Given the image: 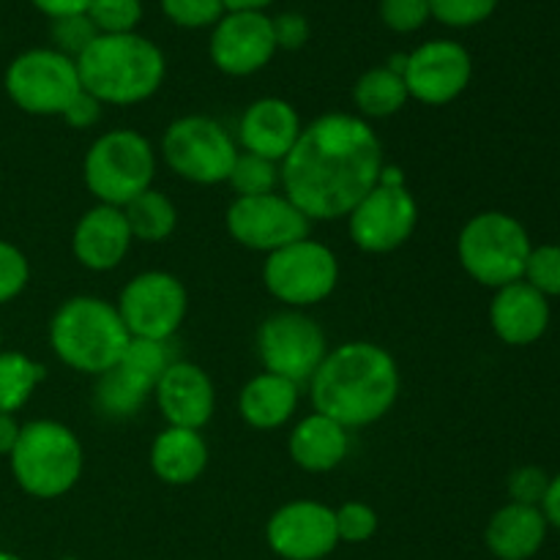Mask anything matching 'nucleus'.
Returning <instances> with one entry per match:
<instances>
[{"label":"nucleus","mask_w":560,"mask_h":560,"mask_svg":"<svg viewBox=\"0 0 560 560\" xmlns=\"http://www.w3.org/2000/svg\"><path fill=\"white\" fill-rule=\"evenodd\" d=\"M288 454L306 474H331L348 459L350 430L328 416L310 413L290 432Z\"/></svg>","instance_id":"5701e85b"},{"label":"nucleus","mask_w":560,"mask_h":560,"mask_svg":"<svg viewBox=\"0 0 560 560\" xmlns=\"http://www.w3.org/2000/svg\"><path fill=\"white\" fill-rule=\"evenodd\" d=\"M115 306L131 337L170 342L189 315V293L175 273L142 271L124 284Z\"/></svg>","instance_id":"ddd939ff"},{"label":"nucleus","mask_w":560,"mask_h":560,"mask_svg":"<svg viewBox=\"0 0 560 560\" xmlns=\"http://www.w3.org/2000/svg\"><path fill=\"white\" fill-rule=\"evenodd\" d=\"M82 91L104 107H135L159 93L167 77L162 47L142 33L98 36L77 58Z\"/></svg>","instance_id":"7ed1b4c3"},{"label":"nucleus","mask_w":560,"mask_h":560,"mask_svg":"<svg viewBox=\"0 0 560 560\" xmlns=\"http://www.w3.org/2000/svg\"><path fill=\"white\" fill-rule=\"evenodd\" d=\"M273 22V38H277V47L284 52H295V49L306 47L312 36L310 20L299 11H282V14L271 16Z\"/></svg>","instance_id":"a19ab883"},{"label":"nucleus","mask_w":560,"mask_h":560,"mask_svg":"<svg viewBox=\"0 0 560 560\" xmlns=\"http://www.w3.org/2000/svg\"><path fill=\"white\" fill-rule=\"evenodd\" d=\"M266 541L282 560H323L339 545L334 509L312 498L279 506L268 517Z\"/></svg>","instance_id":"dca6fc26"},{"label":"nucleus","mask_w":560,"mask_h":560,"mask_svg":"<svg viewBox=\"0 0 560 560\" xmlns=\"http://www.w3.org/2000/svg\"><path fill=\"white\" fill-rule=\"evenodd\" d=\"M9 468L16 487L38 501L63 498L80 485L85 470V448L71 427L55 419L22 424Z\"/></svg>","instance_id":"39448f33"},{"label":"nucleus","mask_w":560,"mask_h":560,"mask_svg":"<svg viewBox=\"0 0 560 560\" xmlns=\"http://www.w3.org/2000/svg\"><path fill=\"white\" fill-rule=\"evenodd\" d=\"M301 386L273 372H257L238 394V413L246 427L257 432H273L299 413Z\"/></svg>","instance_id":"393cba45"},{"label":"nucleus","mask_w":560,"mask_h":560,"mask_svg":"<svg viewBox=\"0 0 560 560\" xmlns=\"http://www.w3.org/2000/svg\"><path fill=\"white\" fill-rule=\"evenodd\" d=\"M301 115L288 98L262 96L255 98L238 118V151L255 153V156L271 159L282 164L284 156L299 142Z\"/></svg>","instance_id":"aec40b11"},{"label":"nucleus","mask_w":560,"mask_h":560,"mask_svg":"<svg viewBox=\"0 0 560 560\" xmlns=\"http://www.w3.org/2000/svg\"><path fill=\"white\" fill-rule=\"evenodd\" d=\"M0 560H22L20 556H14V552H5V550H0Z\"/></svg>","instance_id":"de8ad7c7"},{"label":"nucleus","mask_w":560,"mask_h":560,"mask_svg":"<svg viewBox=\"0 0 560 560\" xmlns=\"http://www.w3.org/2000/svg\"><path fill=\"white\" fill-rule=\"evenodd\" d=\"M31 282V260L25 252L11 241L0 238V306L11 304L25 293Z\"/></svg>","instance_id":"e433bc0d"},{"label":"nucleus","mask_w":560,"mask_h":560,"mask_svg":"<svg viewBox=\"0 0 560 560\" xmlns=\"http://www.w3.org/2000/svg\"><path fill=\"white\" fill-rule=\"evenodd\" d=\"M410 102L405 77L383 66H372L355 80L353 85V104L359 109V118L381 120L397 115L405 104Z\"/></svg>","instance_id":"a878e982"},{"label":"nucleus","mask_w":560,"mask_h":560,"mask_svg":"<svg viewBox=\"0 0 560 560\" xmlns=\"http://www.w3.org/2000/svg\"><path fill=\"white\" fill-rule=\"evenodd\" d=\"M88 20L93 22L98 36L135 33L142 22V0H91Z\"/></svg>","instance_id":"2f4dec72"},{"label":"nucleus","mask_w":560,"mask_h":560,"mask_svg":"<svg viewBox=\"0 0 560 560\" xmlns=\"http://www.w3.org/2000/svg\"><path fill=\"white\" fill-rule=\"evenodd\" d=\"M224 228L238 246L249 252H271L310 238L312 222L282 189L271 195L233 197L224 211Z\"/></svg>","instance_id":"4468645a"},{"label":"nucleus","mask_w":560,"mask_h":560,"mask_svg":"<svg viewBox=\"0 0 560 560\" xmlns=\"http://www.w3.org/2000/svg\"><path fill=\"white\" fill-rule=\"evenodd\" d=\"M334 517H337V534L339 545H364L372 536L377 534V512L370 506V503L361 501H348L339 509H334Z\"/></svg>","instance_id":"c9c22d12"},{"label":"nucleus","mask_w":560,"mask_h":560,"mask_svg":"<svg viewBox=\"0 0 560 560\" xmlns=\"http://www.w3.org/2000/svg\"><path fill=\"white\" fill-rule=\"evenodd\" d=\"M208 441L200 430H184V427H164L151 443L148 463H151L153 476L162 485L170 487H189L206 474Z\"/></svg>","instance_id":"4be33fe9"},{"label":"nucleus","mask_w":560,"mask_h":560,"mask_svg":"<svg viewBox=\"0 0 560 560\" xmlns=\"http://www.w3.org/2000/svg\"><path fill=\"white\" fill-rule=\"evenodd\" d=\"M279 52L273 22L266 11H228L211 27L208 55L228 77H252L266 69Z\"/></svg>","instance_id":"f3484780"},{"label":"nucleus","mask_w":560,"mask_h":560,"mask_svg":"<svg viewBox=\"0 0 560 560\" xmlns=\"http://www.w3.org/2000/svg\"><path fill=\"white\" fill-rule=\"evenodd\" d=\"M402 377L394 355L366 339L331 348L310 381L315 413L339 421L345 430L372 427L392 413Z\"/></svg>","instance_id":"f03ea898"},{"label":"nucleus","mask_w":560,"mask_h":560,"mask_svg":"<svg viewBox=\"0 0 560 560\" xmlns=\"http://www.w3.org/2000/svg\"><path fill=\"white\" fill-rule=\"evenodd\" d=\"M47 337L60 364L98 377L118 364L131 334L115 304L98 295H71L55 310Z\"/></svg>","instance_id":"20e7f679"},{"label":"nucleus","mask_w":560,"mask_h":560,"mask_svg":"<svg viewBox=\"0 0 560 560\" xmlns=\"http://www.w3.org/2000/svg\"><path fill=\"white\" fill-rule=\"evenodd\" d=\"M44 381V366L20 350H0V413H16Z\"/></svg>","instance_id":"cd10ccee"},{"label":"nucleus","mask_w":560,"mask_h":560,"mask_svg":"<svg viewBox=\"0 0 560 560\" xmlns=\"http://www.w3.org/2000/svg\"><path fill=\"white\" fill-rule=\"evenodd\" d=\"M159 9L173 25L186 27V31L213 27L228 14L224 0H159Z\"/></svg>","instance_id":"473e14b6"},{"label":"nucleus","mask_w":560,"mask_h":560,"mask_svg":"<svg viewBox=\"0 0 560 560\" xmlns=\"http://www.w3.org/2000/svg\"><path fill=\"white\" fill-rule=\"evenodd\" d=\"M490 326L503 345L528 348L550 328V299L523 279L503 284L490 301Z\"/></svg>","instance_id":"412c9836"},{"label":"nucleus","mask_w":560,"mask_h":560,"mask_svg":"<svg viewBox=\"0 0 560 560\" xmlns=\"http://www.w3.org/2000/svg\"><path fill=\"white\" fill-rule=\"evenodd\" d=\"M348 235L366 255H388L413 238L419 228V202L397 164L383 167L381 180L348 213Z\"/></svg>","instance_id":"6e6552de"},{"label":"nucleus","mask_w":560,"mask_h":560,"mask_svg":"<svg viewBox=\"0 0 560 560\" xmlns=\"http://www.w3.org/2000/svg\"><path fill=\"white\" fill-rule=\"evenodd\" d=\"M386 164L370 120L353 113H326L304 124L299 142L279 164V189L312 224L339 222L370 195Z\"/></svg>","instance_id":"f257e3e1"},{"label":"nucleus","mask_w":560,"mask_h":560,"mask_svg":"<svg viewBox=\"0 0 560 560\" xmlns=\"http://www.w3.org/2000/svg\"><path fill=\"white\" fill-rule=\"evenodd\" d=\"M131 230L120 208L96 202L71 230V255L93 273L115 271L131 252Z\"/></svg>","instance_id":"6ab92c4d"},{"label":"nucleus","mask_w":560,"mask_h":560,"mask_svg":"<svg viewBox=\"0 0 560 560\" xmlns=\"http://www.w3.org/2000/svg\"><path fill=\"white\" fill-rule=\"evenodd\" d=\"M402 77L413 102L446 107L468 91L474 80V58L454 38H432L408 52Z\"/></svg>","instance_id":"2eb2a0df"},{"label":"nucleus","mask_w":560,"mask_h":560,"mask_svg":"<svg viewBox=\"0 0 560 560\" xmlns=\"http://www.w3.org/2000/svg\"><path fill=\"white\" fill-rule=\"evenodd\" d=\"M328 350L326 331L304 310H279L257 328V355L262 370L299 386L312 381Z\"/></svg>","instance_id":"f8f14e48"},{"label":"nucleus","mask_w":560,"mask_h":560,"mask_svg":"<svg viewBox=\"0 0 560 560\" xmlns=\"http://www.w3.org/2000/svg\"><path fill=\"white\" fill-rule=\"evenodd\" d=\"M342 268L331 246L323 241L301 238L271 252L262 260V284L284 310H310L331 299Z\"/></svg>","instance_id":"1a4fd4ad"},{"label":"nucleus","mask_w":560,"mask_h":560,"mask_svg":"<svg viewBox=\"0 0 560 560\" xmlns=\"http://www.w3.org/2000/svg\"><path fill=\"white\" fill-rule=\"evenodd\" d=\"M31 5L38 11V14H44L49 22H52V20H63V16L88 14L91 0H31Z\"/></svg>","instance_id":"37998d69"},{"label":"nucleus","mask_w":560,"mask_h":560,"mask_svg":"<svg viewBox=\"0 0 560 560\" xmlns=\"http://www.w3.org/2000/svg\"><path fill=\"white\" fill-rule=\"evenodd\" d=\"M545 514L539 506L512 503L498 509L485 530V545L498 560H530L547 541Z\"/></svg>","instance_id":"b1692460"},{"label":"nucleus","mask_w":560,"mask_h":560,"mask_svg":"<svg viewBox=\"0 0 560 560\" xmlns=\"http://www.w3.org/2000/svg\"><path fill=\"white\" fill-rule=\"evenodd\" d=\"M273 0H224L228 11H266Z\"/></svg>","instance_id":"49530a36"},{"label":"nucleus","mask_w":560,"mask_h":560,"mask_svg":"<svg viewBox=\"0 0 560 560\" xmlns=\"http://www.w3.org/2000/svg\"><path fill=\"white\" fill-rule=\"evenodd\" d=\"M22 424L16 421L14 413H0V457H9L16 446Z\"/></svg>","instance_id":"a18cd8bd"},{"label":"nucleus","mask_w":560,"mask_h":560,"mask_svg":"<svg viewBox=\"0 0 560 560\" xmlns=\"http://www.w3.org/2000/svg\"><path fill=\"white\" fill-rule=\"evenodd\" d=\"M156 148L137 129H109L82 156V180L93 200L124 208L156 178Z\"/></svg>","instance_id":"423d86ee"},{"label":"nucleus","mask_w":560,"mask_h":560,"mask_svg":"<svg viewBox=\"0 0 560 560\" xmlns=\"http://www.w3.org/2000/svg\"><path fill=\"white\" fill-rule=\"evenodd\" d=\"M228 186L235 191V197H257L279 191L282 186V175H279V164L271 159L255 156V153L238 151L233 170L228 175Z\"/></svg>","instance_id":"7c9ffc66"},{"label":"nucleus","mask_w":560,"mask_h":560,"mask_svg":"<svg viewBox=\"0 0 560 560\" xmlns=\"http://www.w3.org/2000/svg\"><path fill=\"white\" fill-rule=\"evenodd\" d=\"M60 560H80V558H74V556H66V558H60Z\"/></svg>","instance_id":"8fccbe9b"},{"label":"nucleus","mask_w":560,"mask_h":560,"mask_svg":"<svg viewBox=\"0 0 560 560\" xmlns=\"http://www.w3.org/2000/svg\"><path fill=\"white\" fill-rule=\"evenodd\" d=\"M501 0H430L432 20L446 27H476L495 14Z\"/></svg>","instance_id":"f704fd0d"},{"label":"nucleus","mask_w":560,"mask_h":560,"mask_svg":"<svg viewBox=\"0 0 560 560\" xmlns=\"http://www.w3.org/2000/svg\"><path fill=\"white\" fill-rule=\"evenodd\" d=\"M49 38H52V49L69 55V58H80L88 47L98 38V31L88 14L63 16V20H52L49 25Z\"/></svg>","instance_id":"4c0bfd02"},{"label":"nucleus","mask_w":560,"mask_h":560,"mask_svg":"<svg viewBox=\"0 0 560 560\" xmlns=\"http://www.w3.org/2000/svg\"><path fill=\"white\" fill-rule=\"evenodd\" d=\"M0 350H3V328H0Z\"/></svg>","instance_id":"09e8293b"},{"label":"nucleus","mask_w":560,"mask_h":560,"mask_svg":"<svg viewBox=\"0 0 560 560\" xmlns=\"http://www.w3.org/2000/svg\"><path fill=\"white\" fill-rule=\"evenodd\" d=\"M541 514H545L547 525L560 530V474L550 476V487H547V495L541 501Z\"/></svg>","instance_id":"c03bdc74"},{"label":"nucleus","mask_w":560,"mask_h":560,"mask_svg":"<svg viewBox=\"0 0 560 560\" xmlns=\"http://www.w3.org/2000/svg\"><path fill=\"white\" fill-rule=\"evenodd\" d=\"M173 361L175 359L173 353H170V342L131 337L115 366H118L129 381H135L137 386L145 388L153 397V388H156V383L162 381V375L167 372V366L173 364Z\"/></svg>","instance_id":"c756f323"},{"label":"nucleus","mask_w":560,"mask_h":560,"mask_svg":"<svg viewBox=\"0 0 560 560\" xmlns=\"http://www.w3.org/2000/svg\"><path fill=\"white\" fill-rule=\"evenodd\" d=\"M126 224L131 230V238L142 241V244H164L173 238L175 228H178V208L170 200L164 191L148 189L137 195L135 200L126 202L124 208Z\"/></svg>","instance_id":"bb28decb"},{"label":"nucleus","mask_w":560,"mask_h":560,"mask_svg":"<svg viewBox=\"0 0 560 560\" xmlns=\"http://www.w3.org/2000/svg\"><path fill=\"white\" fill-rule=\"evenodd\" d=\"M547 487H550V474L539 465H523V468L512 470L506 481L512 503H523V506H541Z\"/></svg>","instance_id":"ea45409f"},{"label":"nucleus","mask_w":560,"mask_h":560,"mask_svg":"<svg viewBox=\"0 0 560 560\" xmlns=\"http://www.w3.org/2000/svg\"><path fill=\"white\" fill-rule=\"evenodd\" d=\"M153 399L167 427H184V430L202 432L217 410V388L211 375L191 361L175 359L153 388Z\"/></svg>","instance_id":"a211bd4d"},{"label":"nucleus","mask_w":560,"mask_h":560,"mask_svg":"<svg viewBox=\"0 0 560 560\" xmlns=\"http://www.w3.org/2000/svg\"><path fill=\"white\" fill-rule=\"evenodd\" d=\"M523 282L539 290L545 299H558L560 295V246L558 244H541L534 246L525 262Z\"/></svg>","instance_id":"72a5a7b5"},{"label":"nucleus","mask_w":560,"mask_h":560,"mask_svg":"<svg viewBox=\"0 0 560 560\" xmlns=\"http://www.w3.org/2000/svg\"><path fill=\"white\" fill-rule=\"evenodd\" d=\"M104 115V104L98 102L96 96H91L88 91H80L74 98L69 102V107L63 109V124L69 126V129H77V131H88L93 129V126H98V120H102Z\"/></svg>","instance_id":"79ce46f5"},{"label":"nucleus","mask_w":560,"mask_h":560,"mask_svg":"<svg viewBox=\"0 0 560 560\" xmlns=\"http://www.w3.org/2000/svg\"><path fill=\"white\" fill-rule=\"evenodd\" d=\"M381 22L394 33H416L432 20L430 0H381Z\"/></svg>","instance_id":"58836bf2"},{"label":"nucleus","mask_w":560,"mask_h":560,"mask_svg":"<svg viewBox=\"0 0 560 560\" xmlns=\"http://www.w3.org/2000/svg\"><path fill=\"white\" fill-rule=\"evenodd\" d=\"M148 397L151 394L137 386L135 381H129L118 366L98 375L96 386H93V408H96L98 416L109 421L135 419L145 408Z\"/></svg>","instance_id":"c85d7f7f"},{"label":"nucleus","mask_w":560,"mask_h":560,"mask_svg":"<svg viewBox=\"0 0 560 560\" xmlns=\"http://www.w3.org/2000/svg\"><path fill=\"white\" fill-rule=\"evenodd\" d=\"M530 235L520 219L503 211H481L463 224L457 235V257L463 271L485 288L520 282L528 262Z\"/></svg>","instance_id":"0eeeda50"},{"label":"nucleus","mask_w":560,"mask_h":560,"mask_svg":"<svg viewBox=\"0 0 560 560\" xmlns=\"http://www.w3.org/2000/svg\"><path fill=\"white\" fill-rule=\"evenodd\" d=\"M164 164L186 184H228V175L238 159L235 137L208 115H180L162 135Z\"/></svg>","instance_id":"9d476101"},{"label":"nucleus","mask_w":560,"mask_h":560,"mask_svg":"<svg viewBox=\"0 0 560 560\" xmlns=\"http://www.w3.org/2000/svg\"><path fill=\"white\" fill-rule=\"evenodd\" d=\"M5 96L33 118H60L82 91L77 60L52 47H33L16 55L3 74Z\"/></svg>","instance_id":"9b49d317"}]
</instances>
